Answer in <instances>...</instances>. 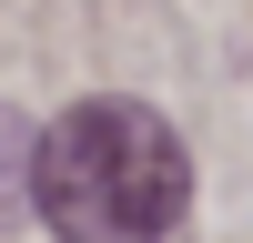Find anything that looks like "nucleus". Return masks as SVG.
<instances>
[{"instance_id":"1","label":"nucleus","mask_w":253,"mask_h":243,"mask_svg":"<svg viewBox=\"0 0 253 243\" xmlns=\"http://www.w3.org/2000/svg\"><path fill=\"white\" fill-rule=\"evenodd\" d=\"M193 213V152L132 91H91L31 132V223L61 243H172Z\"/></svg>"},{"instance_id":"2","label":"nucleus","mask_w":253,"mask_h":243,"mask_svg":"<svg viewBox=\"0 0 253 243\" xmlns=\"http://www.w3.org/2000/svg\"><path fill=\"white\" fill-rule=\"evenodd\" d=\"M31 223V122L0 101V233Z\"/></svg>"}]
</instances>
